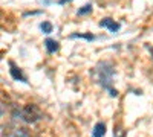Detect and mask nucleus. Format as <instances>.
<instances>
[{
  "mask_svg": "<svg viewBox=\"0 0 153 137\" xmlns=\"http://www.w3.org/2000/svg\"><path fill=\"white\" fill-rule=\"evenodd\" d=\"M113 78H115V69L107 61H101L94 69V79L100 84L110 96H118V92L113 89Z\"/></svg>",
  "mask_w": 153,
  "mask_h": 137,
  "instance_id": "1",
  "label": "nucleus"
},
{
  "mask_svg": "<svg viewBox=\"0 0 153 137\" xmlns=\"http://www.w3.org/2000/svg\"><path fill=\"white\" fill-rule=\"evenodd\" d=\"M42 119V111L35 105H26L23 108H16L12 113L14 122H25V123H34Z\"/></svg>",
  "mask_w": 153,
  "mask_h": 137,
  "instance_id": "2",
  "label": "nucleus"
},
{
  "mask_svg": "<svg viewBox=\"0 0 153 137\" xmlns=\"http://www.w3.org/2000/svg\"><path fill=\"white\" fill-rule=\"evenodd\" d=\"M100 26L109 29L110 32H118L120 31V23H117V21L112 20V18H103V20L100 21Z\"/></svg>",
  "mask_w": 153,
  "mask_h": 137,
  "instance_id": "3",
  "label": "nucleus"
},
{
  "mask_svg": "<svg viewBox=\"0 0 153 137\" xmlns=\"http://www.w3.org/2000/svg\"><path fill=\"white\" fill-rule=\"evenodd\" d=\"M9 72H11V76L14 78V79H17V81H22V82H28L26 81V76L23 75V72L19 69V67H16V64L14 63H9Z\"/></svg>",
  "mask_w": 153,
  "mask_h": 137,
  "instance_id": "4",
  "label": "nucleus"
},
{
  "mask_svg": "<svg viewBox=\"0 0 153 137\" xmlns=\"http://www.w3.org/2000/svg\"><path fill=\"white\" fill-rule=\"evenodd\" d=\"M104 134H106V123L98 122L92 130V137H104Z\"/></svg>",
  "mask_w": 153,
  "mask_h": 137,
  "instance_id": "5",
  "label": "nucleus"
},
{
  "mask_svg": "<svg viewBox=\"0 0 153 137\" xmlns=\"http://www.w3.org/2000/svg\"><path fill=\"white\" fill-rule=\"evenodd\" d=\"M3 137H29V134L22 130V128H14V130H11L9 133L3 134Z\"/></svg>",
  "mask_w": 153,
  "mask_h": 137,
  "instance_id": "6",
  "label": "nucleus"
},
{
  "mask_svg": "<svg viewBox=\"0 0 153 137\" xmlns=\"http://www.w3.org/2000/svg\"><path fill=\"white\" fill-rule=\"evenodd\" d=\"M45 47H46V51H48L49 53H55V52L58 51V41H55V40H52V38H48V40L45 41Z\"/></svg>",
  "mask_w": 153,
  "mask_h": 137,
  "instance_id": "7",
  "label": "nucleus"
},
{
  "mask_svg": "<svg viewBox=\"0 0 153 137\" xmlns=\"http://www.w3.org/2000/svg\"><path fill=\"white\" fill-rule=\"evenodd\" d=\"M40 29L43 31V34H51L52 32V24H51L49 21H43L40 24Z\"/></svg>",
  "mask_w": 153,
  "mask_h": 137,
  "instance_id": "8",
  "label": "nucleus"
},
{
  "mask_svg": "<svg viewBox=\"0 0 153 137\" xmlns=\"http://www.w3.org/2000/svg\"><path fill=\"white\" fill-rule=\"evenodd\" d=\"M89 12H92V5H86V6H83L81 9L76 11V14H78V15H86V14H89Z\"/></svg>",
  "mask_w": 153,
  "mask_h": 137,
  "instance_id": "9",
  "label": "nucleus"
},
{
  "mask_svg": "<svg viewBox=\"0 0 153 137\" xmlns=\"http://www.w3.org/2000/svg\"><path fill=\"white\" fill-rule=\"evenodd\" d=\"M72 38H86V40H89V41H92L95 37L91 35V34H87V35H84V34H74V35H72Z\"/></svg>",
  "mask_w": 153,
  "mask_h": 137,
  "instance_id": "10",
  "label": "nucleus"
},
{
  "mask_svg": "<svg viewBox=\"0 0 153 137\" xmlns=\"http://www.w3.org/2000/svg\"><path fill=\"white\" fill-rule=\"evenodd\" d=\"M113 137H126V134L121 133L120 130H115V136H113Z\"/></svg>",
  "mask_w": 153,
  "mask_h": 137,
  "instance_id": "11",
  "label": "nucleus"
},
{
  "mask_svg": "<svg viewBox=\"0 0 153 137\" xmlns=\"http://www.w3.org/2000/svg\"><path fill=\"white\" fill-rule=\"evenodd\" d=\"M66 2H71V0H60L58 3H60V5H63V3H66Z\"/></svg>",
  "mask_w": 153,
  "mask_h": 137,
  "instance_id": "12",
  "label": "nucleus"
}]
</instances>
